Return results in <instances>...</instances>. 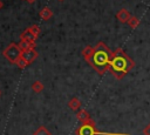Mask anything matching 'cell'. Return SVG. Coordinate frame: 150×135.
Instances as JSON below:
<instances>
[{"mask_svg":"<svg viewBox=\"0 0 150 135\" xmlns=\"http://www.w3.org/2000/svg\"><path fill=\"white\" fill-rule=\"evenodd\" d=\"M112 58V53L109 50V48L103 43L98 42L96 47L94 48L93 55L87 60L100 74H103L107 72V69L110 68V61Z\"/></svg>","mask_w":150,"mask_h":135,"instance_id":"obj_1","label":"cell"},{"mask_svg":"<svg viewBox=\"0 0 150 135\" xmlns=\"http://www.w3.org/2000/svg\"><path fill=\"white\" fill-rule=\"evenodd\" d=\"M132 67H134V61L122 49H116L112 53L109 69L115 77L122 79Z\"/></svg>","mask_w":150,"mask_h":135,"instance_id":"obj_2","label":"cell"},{"mask_svg":"<svg viewBox=\"0 0 150 135\" xmlns=\"http://www.w3.org/2000/svg\"><path fill=\"white\" fill-rule=\"evenodd\" d=\"M76 135H130V134H123V133H103V131H98L96 129L95 122L93 120H89L88 122L82 123L77 130H76Z\"/></svg>","mask_w":150,"mask_h":135,"instance_id":"obj_3","label":"cell"},{"mask_svg":"<svg viewBox=\"0 0 150 135\" xmlns=\"http://www.w3.org/2000/svg\"><path fill=\"white\" fill-rule=\"evenodd\" d=\"M21 48L18 47L15 43H11L4 52V55L6 56L7 60H9L11 62L16 63V61L21 58Z\"/></svg>","mask_w":150,"mask_h":135,"instance_id":"obj_4","label":"cell"},{"mask_svg":"<svg viewBox=\"0 0 150 135\" xmlns=\"http://www.w3.org/2000/svg\"><path fill=\"white\" fill-rule=\"evenodd\" d=\"M21 58L27 62V63H30L32 61H34L36 58H38V53L32 48V49H27V50H23L22 54H21Z\"/></svg>","mask_w":150,"mask_h":135,"instance_id":"obj_5","label":"cell"},{"mask_svg":"<svg viewBox=\"0 0 150 135\" xmlns=\"http://www.w3.org/2000/svg\"><path fill=\"white\" fill-rule=\"evenodd\" d=\"M116 16H117V19L121 21V22H128L129 21V19L131 18V14L127 11V9H121V11H118L117 12V14H116Z\"/></svg>","mask_w":150,"mask_h":135,"instance_id":"obj_6","label":"cell"},{"mask_svg":"<svg viewBox=\"0 0 150 135\" xmlns=\"http://www.w3.org/2000/svg\"><path fill=\"white\" fill-rule=\"evenodd\" d=\"M77 119L82 122V123H84V122H88L89 120H90V117H89V114L87 113V110H84V109H82V110H80L79 113H77Z\"/></svg>","mask_w":150,"mask_h":135,"instance_id":"obj_7","label":"cell"},{"mask_svg":"<svg viewBox=\"0 0 150 135\" xmlns=\"http://www.w3.org/2000/svg\"><path fill=\"white\" fill-rule=\"evenodd\" d=\"M68 106H69V108H70V109H73V110H79V109H80V107H81V101H80L79 99L74 97V99H71V100L69 101Z\"/></svg>","mask_w":150,"mask_h":135,"instance_id":"obj_8","label":"cell"},{"mask_svg":"<svg viewBox=\"0 0 150 135\" xmlns=\"http://www.w3.org/2000/svg\"><path fill=\"white\" fill-rule=\"evenodd\" d=\"M35 38H36V36H35V35H34L29 29H28V31H26V32L21 35V39H22V40H25V41H29V42H34Z\"/></svg>","mask_w":150,"mask_h":135,"instance_id":"obj_9","label":"cell"},{"mask_svg":"<svg viewBox=\"0 0 150 135\" xmlns=\"http://www.w3.org/2000/svg\"><path fill=\"white\" fill-rule=\"evenodd\" d=\"M34 135H52V134H50V131H49L46 127L41 126V127H39V128L34 131Z\"/></svg>","mask_w":150,"mask_h":135,"instance_id":"obj_10","label":"cell"},{"mask_svg":"<svg viewBox=\"0 0 150 135\" xmlns=\"http://www.w3.org/2000/svg\"><path fill=\"white\" fill-rule=\"evenodd\" d=\"M33 46H34V43L33 42H29V41H25V40H22V42L20 43V48L21 49H23V50H27V49H32L33 48Z\"/></svg>","mask_w":150,"mask_h":135,"instance_id":"obj_11","label":"cell"},{"mask_svg":"<svg viewBox=\"0 0 150 135\" xmlns=\"http://www.w3.org/2000/svg\"><path fill=\"white\" fill-rule=\"evenodd\" d=\"M32 88L35 93H40L42 89H43V85L40 82V81H35L33 85H32Z\"/></svg>","mask_w":150,"mask_h":135,"instance_id":"obj_12","label":"cell"},{"mask_svg":"<svg viewBox=\"0 0 150 135\" xmlns=\"http://www.w3.org/2000/svg\"><path fill=\"white\" fill-rule=\"evenodd\" d=\"M128 23H129V26H130L131 28H135V27H137V26H138V23H139V20H138L136 16L131 15V18L129 19Z\"/></svg>","mask_w":150,"mask_h":135,"instance_id":"obj_13","label":"cell"},{"mask_svg":"<svg viewBox=\"0 0 150 135\" xmlns=\"http://www.w3.org/2000/svg\"><path fill=\"white\" fill-rule=\"evenodd\" d=\"M40 15L42 16V19L47 20V19H49V18L52 16V12H50L48 8H43V9L40 12Z\"/></svg>","mask_w":150,"mask_h":135,"instance_id":"obj_14","label":"cell"},{"mask_svg":"<svg viewBox=\"0 0 150 135\" xmlns=\"http://www.w3.org/2000/svg\"><path fill=\"white\" fill-rule=\"evenodd\" d=\"M93 53H94V48L91 47H87L86 49H83V56L86 58V60H88L93 55Z\"/></svg>","mask_w":150,"mask_h":135,"instance_id":"obj_15","label":"cell"},{"mask_svg":"<svg viewBox=\"0 0 150 135\" xmlns=\"http://www.w3.org/2000/svg\"><path fill=\"white\" fill-rule=\"evenodd\" d=\"M16 65H18L19 67H21V68H23V67H26V66H27L28 63H27V62H26V61H25V60H23L22 58H20V59H19L18 61H16Z\"/></svg>","mask_w":150,"mask_h":135,"instance_id":"obj_16","label":"cell"},{"mask_svg":"<svg viewBox=\"0 0 150 135\" xmlns=\"http://www.w3.org/2000/svg\"><path fill=\"white\" fill-rule=\"evenodd\" d=\"M29 31H30V32H32V33H33L35 36H36V35L40 33V29H39L36 26H33V27H30V28H29Z\"/></svg>","mask_w":150,"mask_h":135,"instance_id":"obj_17","label":"cell"},{"mask_svg":"<svg viewBox=\"0 0 150 135\" xmlns=\"http://www.w3.org/2000/svg\"><path fill=\"white\" fill-rule=\"evenodd\" d=\"M143 134H144V135H150V123L143 129Z\"/></svg>","mask_w":150,"mask_h":135,"instance_id":"obj_18","label":"cell"},{"mask_svg":"<svg viewBox=\"0 0 150 135\" xmlns=\"http://www.w3.org/2000/svg\"><path fill=\"white\" fill-rule=\"evenodd\" d=\"M35 0H28V2H34Z\"/></svg>","mask_w":150,"mask_h":135,"instance_id":"obj_19","label":"cell"},{"mask_svg":"<svg viewBox=\"0 0 150 135\" xmlns=\"http://www.w3.org/2000/svg\"><path fill=\"white\" fill-rule=\"evenodd\" d=\"M1 7H2V2L0 1V8H1Z\"/></svg>","mask_w":150,"mask_h":135,"instance_id":"obj_20","label":"cell"}]
</instances>
